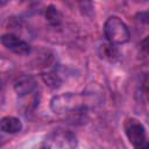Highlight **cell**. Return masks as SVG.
Listing matches in <instances>:
<instances>
[{
	"mask_svg": "<svg viewBox=\"0 0 149 149\" xmlns=\"http://www.w3.org/2000/svg\"><path fill=\"white\" fill-rule=\"evenodd\" d=\"M104 35L108 43L113 45L125 44L129 41L130 33L127 24L115 15L108 16L104 23Z\"/></svg>",
	"mask_w": 149,
	"mask_h": 149,
	"instance_id": "7a4b0ae2",
	"label": "cell"
},
{
	"mask_svg": "<svg viewBox=\"0 0 149 149\" xmlns=\"http://www.w3.org/2000/svg\"><path fill=\"white\" fill-rule=\"evenodd\" d=\"M43 80L47 83V85H49L52 88L59 87L62 85V81H63L62 78H61V76H59V73H58V71L56 69L52 70V71H49V72L44 73L43 74Z\"/></svg>",
	"mask_w": 149,
	"mask_h": 149,
	"instance_id": "9c48e42d",
	"label": "cell"
},
{
	"mask_svg": "<svg viewBox=\"0 0 149 149\" xmlns=\"http://www.w3.org/2000/svg\"><path fill=\"white\" fill-rule=\"evenodd\" d=\"M135 19H136L139 22L149 26V9H148V10L137 12V13L135 14Z\"/></svg>",
	"mask_w": 149,
	"mask_h": 149,
	"instance_id": "7c38bea8",
	"label": "cell"
},
{
	"mask_svg": "<svg viewBox=\"0 0 149 149\" xmlns=\"http://www.w3.org/2000/svg\"><path fill=\"white\" fill-rule=\"evenodd\" d=\"M139 57L142 61H149V36L139 43Z\"/></svg>",
	"mask_w": 149,
	"mask_h": 149,
	"instance_id": "30bf717a",
	"label": "cell"
},
{
	"mask_svg": "<svg viewBox=\"0 0 149 149\" xmlns=\"http://www.w3.org/2000/svg\"><path fill=\"white\" fill-rule=\"evenodd\" d=\"M1 43L6 49L10 50L12 52H14L16 55L26 56V55H29L31 51L29 43L26 42L24 40L20 38L17 35H15L13 33L3 34L1 36Z\"/></svg>",
	"mask_w": 149,
	"mask_h": 149,
	"instance_id": "5b68a950",
	"label": "cell"
},
{
	"mask_svg": "<svg viewBox=\"0 0 149 149\" xmlns=\"http://www.w3.org/2000/svg\"><path fill=\"white\" fill-rule=\"evenodd\" d=\"M88 102L86 94L68 92L55 95L50 101V108L57 115H63L77 121L84 120L86 116Z\"/></svg>",
	"mask_w": 149,
	"mask_h": 149,
	"instance_id": "6da1fadb",
	"label": "cell"
},
{
	"mask_svg": "<svg viewBox=\"0 0 149 149\" xmlns=\"http://www.w3.org/2000/svg\"><path fill=\"white\" fill-rule=\"evenodd\" d=\"M136 149H149V139H148L143 144H141L139 148H136Z\"/></svg>",
	"mask_w": 149,
	"mask_h": 149,
	"instance_id": "5bb4252c",
	"label": "cell"
},
{
	"mask_svg": "<svg viewBox=\"0 0 149 149\" xmlns=\"http://www.w3.org/2000/svg\"><path fill=\"white\" fill-rule=\"evenodd\" d=\"M104 58H108L109 61H113L115 57H118V51L114 48L113 44L108 43V45H102V54H101Z\"/></svg>",
	"mask_w": 149,
	"mask_h": 149,
	"instance_id": "8fae6325",
	"label": "cell"
},
{
	"mask_svg": "<svg viewBox=\"0 0 149 149\" xmlns=\"http://www.w3.org/2000/svg\"><path fill=\"white\" fill-rule=\"evenodd\" d=\"M13 87H14L15 93L20 98H23V97L31 95L36 92L37 83L35 78L31 77L30 74H21L14 80Z\"/></svg>",
	"mask_w": 149,
	"mask_h": 149,
	"instance_id": "8992f818",
	"label": "cell"
},
{
	"mask_svg": "<svg viewBox=\"0 0 149 149\" xmlns=\"http://www.w3.org/2000/svg\"><path fill=\"white\" fill-rule=\"evenodd\" d=\"M0 128L6 134H16L22 129V122L16 116H3L0 121Z\"/></svg>",
	"mask_w": 149,
	"mask_h": 149,
	"instance_id": "52a82bcc",
	"label": "cell"
},
{
	"mask_svg": "<svg viewBox=\"0 0 149 149\" xmlns=\"http://www.w3.org/2000/svg\"><path fill=\"white\" fill-rule=\"evenodd\" d=\"M77 144L74 133L68 129H55L45 136L41 147L42 149H76Z\"/></svg>",
	"mask_w": 149,
	"mask_h": 149,
	"instance_id": "3957f363",
	"label": "cell"
},
{
	"mask_svg": "<svg viewBox=\"0 0 149 149\" xmlns=\"http://www.w3.org/2000/svg\"><path fill=\"white\" fill-rule=\"evenodd\" d=\"M142 88L147 94H149V72L146 73L142 79Z\"/></svg>",
	"mask_w": 149,
	"mask_h": 149,
	"instance_id": "4fadbf2b",
	"label": "cell"
},
{
	"mask_svg": "<svg viewBox=\"0 0 149 149\" xmlns=\"http://www.w3.org/2000/svg\"><path fill=\"white\" fill-rule=\"evenodd\" d=\"M125 133L129 142L133 144L134 149L139 148L141 144H143L149 137L147 136L144 126L136 119H127L125 122Z\"/></svg>",
	"mask_w": 149,
	"mask_h": 149,
	"instance_id": "277c9868",
	"label": "cell"
},
{
	"mask_svg": "<svg viewBox=\"0 0 149 149\" xmlns=\"http://www.w3.org/2000/svg\"><path fill=\"white\" fill-rule=\"evenodd\" d=\"M44 16L48 21V23L52 27H58L62 24V21H63V14L61 13V10L54 6V5H49L47 8H45V12H44Z\"/></svg>",
	"mask_w": 149,
	"mask_h": 149,
	"instance_id": "ba28073f",
	"label": "cell"
}]
</instances>
